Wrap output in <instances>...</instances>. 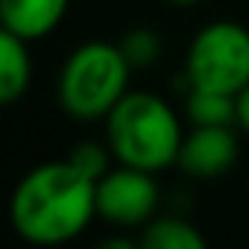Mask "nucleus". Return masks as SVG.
Listing matches in <instances>:
<instances>
[{
    "label": "nucleus",
    "instance_id": "f8f14e48",
    "mask_svg": "<svg viewBox=\"0 0 249 249\" xmlns=\"http://www.w3.org/2000/svg\"><path fill=\"white\" fill-rule=\"evenodd\" d=\"M68 161L79 170V173H85L88 179H94V182H100L108 170H111V161H114V153H111V147L103 141H82V144H76L71 153H68Z\"/></svg>",
    "mask_w": 249,
    "mask_h": 249
},
{
    "label": "nucleus",
    "instance_id": "ddd939ff",
    "mask_svg": "<svg viewBox=\"0 0 249 249\" xmlns=\"http://www.w3.org/2000/svg\"><path fill=\"white\" fill-rule=\"evenodd\" d=\"M234 108H237V129L249 135V85L234 94Z\"/></svg>",
    "mask_w": 249,
    "mask_h": 249
},
{
    "label": "nucleus",
    "instance_id": "39448f33",
    "mask_svg": "<svg viewBox=\"0 0 249 249\" xmlns=\"http://www.w3.org/2000/svg\"><path fill=\"white\" fill-rule=\"evenodd\" d=\"M161 202L156 173L129 164L111 167L97 182V217L114 229H144Z\"/></svg>",
    "mask_w": 249,
    "mask_h": 249
},
{
    "label": "nucleus",
    "instance_id": "f257e3e1",
    "mask_svg": "<svg viewBox=\"0 0 249 249\" xmlns=\"http://www.w3.org/2000/svg\"><path fill=\"white\" fill-rule=\"evenodd\" d=\"M97 217V182L68 159L33 167L12 191L9 223L33 246H62L76 240Z\"/></svg>",
    "mask_w": 249,
    "mask_h": 249
},
{
    "label": "nucleus",
    "instance_id": "2eb2a0df",
    "mask_svg": "<svg viewBox=\"0 0 249 249\" xmlns=\"http://www.w3.org/2000/svg\"><path fill=\"white\" fill-rule=\"evenodd\" d=\"M167 3H170V6H182V9H185V6H196L199 0H167Z\"/></svg>",
    "mask_w": 249,
    "mask_h": 249
},
{
    "label": "nucleus",
    "instance_id": "1a4fd4ad",
    "mask_svg": "<svg viewBox=\"0 0 249 249\" xmlns=\"http://www.w3.org/2000/svg\"><path fill=\"white\" fill-rule=\"evenodd\" d=\"M141 249H205V234L176 214H156L138 234Z\"/></svg>",
    "mask_w": 249,
    "mask_h": 249
},
{
    "label": "nucleus",
    "instance_id": "20e7f679",
    "mask_svg": "<svg viewBox=\"0 0 249 249\" xmlns=\"http://www.w3.org/2000/svg\"><path fill=\"white\" fill-rule=\"evenodd\" d=\"M185 79L191 88L237 94L249 85V30L237 21H211L188 44Z\"/></svg>",
    "mask_w": 249,
    "mask_h": 249
},
{
    "label": "nucleus",
    "instance_id": "6e6552de",
    "mask_svg": "<svg viewBox=\"0 0 249 249\" xmlns=\"http://www.w3.org/2000/svg\"><path fill=\"white\" fill-rule=\"evenodd\" d=\"M33 82V56L30 41L18 38L15 33L0 30V103H18Z\"/></svg>",
    "mask_w": 249,
    "mask_h": 249
},
{
    "label": "nucleus",
    "instance_id": "4468645a",
    "mask_svg": "<svg viewBox=\"0 0 249 249\" xmlns=\"http://www.w3.org/2000/svg\"><path fill=\"white\" fill-rule=\"evenodd\" d=\"M135 246H141L138 240H126V237H108V240H103V249H135Z\"/></svg>",
    "mask_w": 249,
    "mask_h": 249
},
{
    "label": "nucleus",
    "instance_id": "0eeeda50",
    "mask_svg": "<svg viewBox=\"0 0 249 249\" xmlns=\"http://www.w3.org/2000/svg\"><path fill=\"white\" fill-rule=\"evenodd\" d=\"M68 6L71 0H0V30L41 41L62 24Z\"/></svg>",
    "mask_w": 249,
    "mask_h": 249
},
{
    "label": "nucleus",
    "instance_id": "9d476101",
    "mask_svg": "<svg viewBox=\"0 0 249 249\" xmlns=\"http://www.w3.org/2000/svg\"><path fill=\"white\" fill-rule=\"evenodd\" d=\"M185 117L191 126H237L234 94L208 91V88H188L185 97Z\"/></svg>",
    "mask_w": 249,
    "mask_h": 249
},
{
    "label": "nucleus",
    "instance_id": "423d86ee",
    "mask_svg": "<svg viewBox=\"0 0 249 249\" xmlns=\"http://www.w3.org/2000/svg\"><path fill=\"white\" fill-rule=\"evenodd\" d=\"M240 144L234 135V126H194L185 132L176 167L199 182H211L226 176L237 161Z\"/></svg>",
    "mask_w": 249,
    "mask_h": 249
},
{
    "label": "nucleus",
    "instance_id": "7ed1b4c3",
    "mask_svg": "<svg viewBox=\"0 0 249 249\" xmlns=\"http://www.w3.org/2000/svg\"><path fill=\"white\" fill-rule=\"evenodd\" d=\"M132 65L120 44L85 41L62 65L56 79L59 108L73 120H106L108 111L129 94Z\"/></svg>",
    "mask_w": 249,
    "mask_h": 249
},
{
    "label": "nucleus",
    "instance_id": "f03ea898",
    "mask_svg": "<svg viewBox=\"0 0 249 249\" xmlns=\"http://www.w3.org/2000/svg\"><path fill=\"white\" fill-rule=\"evenodd\" d=\"M117 164L161 173L176 167L185 132L176 108L153 91H129L103 120Z\"/></svg>",
    "mask_w": 249,
    "mask_h": 249
},
{
    "label": "nucleus",
    "instance_id": "9b49d317",
    "mask_svg": "<svg viewBox=\"0 0 249 249\" xmlns=\"http://www.w3.org/2000/svg\"><path fill=\"white\" fill-rule=\"evenodd\" d=\"M132 71H150L161 59V36L153 27H132L117 41Z\"/></svg>",
    "mask_w": 249,
    "mask_h": 249
}]
</instances>
